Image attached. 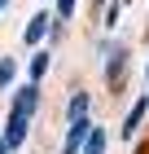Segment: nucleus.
Here are the masks:
<instances>
[{
  "instance_id": "f8f14e48",
  "label": "nucleus",
  "mask_w": 149,
  "mask_h": 154,
  "mask_svg": "<svg viewBox=\"0 0 149 154\" xmlns=\"http://www.w3.org/2000/svg\"><path fill=\"white\" fill-rule=\"evenodd\" d=\"M0 9H4V0H0Z\"/></svg>"
},
{
  "instance_id": "7ed1b4c3",
  "label": "nucleus",
  "mask_w": 149,
  "mask_h": 154,
  "mask_svg": "<svg viewBox=\"0 0 149 154\" xmlns=\"http://www.w3.org/2000/svg\"><path fill=\"white\" fill-rule=\"evenodd\" d=\"M22 35H26V44H40V40H44L48 35V13H35V18H31V22H26V31H22Z\"/></svg>"
},
{
  "instance_id": "9b49d317",
  "label": "nucleus",
  "mask_w": 149,
  "mask_h": 154,
  "mask_svg": "<svg viewBox=\"0 0 149 154\" xmlns=\"http://www.w3.org/2000/svg\"><path fill=\"white\" fill-rule=\"evenodd\" d=\"M0 154H9V141H4V137H0Z\"/></svg>"
},
{
  "instance_id": "f03ea898",
  "label": "nucleus",
  "mask_w": 149,
  "mask_h": 154,
  "mask_svg": "<svg viewBox=\"0 0 149 154\" xmlns=\"http://www.w3.org/2000/svg\"><path fill=\"white\" fill-rule=\"evenodd\" d=\"M88 132H92L88 119H75V123H70V132H66V150H61V154H79L83 141H88Z\"/></svg>"
},
{
  "instance_id": "6e6552de",
  "label": "nucleus",
  "mask_w": 149,
  "mask_h": 154,
  "mask_svg": "<svg viewBox=\"0 0 149 154\" xmlns=\"http://www.w3.org/2000/svg\"><path fill=\"white\" fill-rule=\"evenodd\" d=\"M26 71H31V84H40V75L48 71V53H35V57H31V66H26Z\"/></svg>"
},
{
  "instance_id": "f257e3e1",
  "label": "nucleus",
  "mask_w": 149,
  "mask_h": 154,
  "mask_svg": "<svg viewBox=\"0 0 149 154\" xmlns=\"http://www.w3.org/2000/svg\"><path fill=\"white\" fill-rule=\"evenodd\" d=\"M35 110H40V88H35V84H26V88H18V97H13V115L31 119Z\"/></svg>"
},
{
  "instance_id": "0eeeda50",
  "label": "nucleus",
  "mask_w": 149,
  "mask_h": 154,
  "mask_svg": "<svg viewBox=\"0 0 149 154\" xmlns=\"http://www.w3.org/2000/svg\"><path fill=\"white\" fill-rule=\"evenodd\" d=\"M66 119H70V123H75V119H88V93H75V97H70Z\"/></svg>"
},
{
  "instance_id": "20e7f679",
  "label": "nucleus",
  "mask_w": 149,
  "mask_h": 154,
  "mask_svg": "<svg viewBox=\"0 0 149 154\" xmlns=\"http://www.w3.org/2000/svg\"><path fill=\"white\" fill-rule=\"evenodd\" d=\"M26 123H31V119H22V115H9V128H4V141H9V150L26 141Z\"/></svg>"
},
{
  "instance_id": "423d86ee",
  "label": "nucleus",
  "mask_w": 149,
  "mask_h": 154,
  "mask_svg": "<svg viewBox=\"0 0 149 154\" xmlns=\"http://www.w3.org/2000/svg\"><path fill=\"white\" fill-rule=\"evenodd\" d=\"M145 110H149V101L140 97L136 106H132V115H127V123H123V137H136V128H140V119H145Z\"/></svg>"
},
{
  "instance_id": "39448f33",
  "label": "nucleus",
  "mask_w": 149,
  "mask_h": 154,
  "mask_svg": "<svg viewBox=\"0 0 149 154\" xmlns=\"http://www.w3.org/2000/svg\"><path fill=\"white\" fill-rule=\"evenodd\" d=\"M105 145H110V137H105V128H92L88 132V141H83L79 154H105Z\"/></svg>"
},
{
  "instance_id": "9d476101",
  "label": "nucleus",
  "mask_w": 149,
  "mask_h": 154,
  "mask_svg": "<svg viewBox=\"0 0 149 154\" xmlns=\"http://www.w3.org/2000/svg\"><path fill=\"white\" fill-rule=\"evenodd\" d=\"M75 13V0H57V18H70Z\"/></svg>"
},
{
  "instance_id": "1a4fd4ad",
  "label": "nucleus",
  "mask_w": 149,
  "mask_h": 154,
  "mask_svg": "<svg viewBox=\"0 0 149 154\" xmlns=\"http://www.w3.org/2000/svg\"><path fill=\"white\" fill-rule=\"evenodd\" d=\"M13 75H18V66H13V57H0V88H9Z\"/></svg>"
}]
</instances>
